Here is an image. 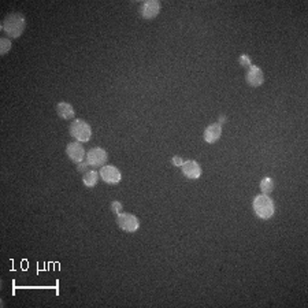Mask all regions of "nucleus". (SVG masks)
I'll return each mask as SVG.
<instances>
[{"instance_id":"obj_4","label":"nucleus","mask_w":308,"mask_h":308,"mask_svg":"<svg viewBox=\"0 0 308 308\" xmlns=\"http://www.w3.org/2000/svg\"><path fill=\"white\" fill-rule=\"evenodd\" d=\"M116 223L126 233H134L140 227V220L136 215L129 212H121L119 215H116Z\"/></svg>"},{"instance_id":"obj_16","label":"nucleus","mask_w":308,"mask_h":308,"mask_svg":"<svg viewBox=\"0 0 308 308\" xmlns=\"http://www.w3.org/2000/svg\"><path fill=\"white\" fill-rule=\"evenodd\" d=\"M123 210V205L122 203H119V201H112L111 203V211L114 212L115 215H119Z\"/></svg>"},{"instance_id":"obj_14","label":"nucleus","mask_w":308,"mask_h":308,"mask_svg":"<svg viewBox=\"0 0 308 308\" xmlns=\"http://www.w3.org/2000/svg\"><path fill=\"white\" fill-rule=\"evenodd\" d=\"M260 189H262V192H263L264 195H270V193L274 191L273 178H268V177L263 178V179H262V182H260Z\"/></svg>"},{"instance_id":"obj_13","label":"nucleus","mask_w":308,"mask_h":308,"mask_svg":"<svg viewBox=\"0 0 308 308\" xmlns=\"http://www.w3.org/2000/svg\"><path fill=\"white\" fill-rule=\"evenodd\" d=\"M99 173L95 170H90V171H87L85 174H84V177H82V182L84 185L87 186V188H93L96 186L97 184V181H99Z\"/></svg>"},{"instance_id":"obj_18","label":"nucleus","mask_w":308,"mask_h":308,"mask_svg":"<svg viewBox=\"0 0 308 308\" xmlns=\"http://www.w3.org/2000/svg\"><path fill=\"white\" fill-rule=\"evenodd\" d=\"M88 167H89L88 162H81V163H78V166H77V170H78V171H85V173H87V170H88Z\"/></svg>"},{"instance_id":"obj_10","label":"nucleus","mask_w":308,"mask_h":308,"mask_svg":"<svg viewBox=\"0 0 308 308\" xmlns=\"http://www.w3.org/2000/svg\"><path fill=\"white\" fill-rule=\"evenodd\" d=\"M181 169H182V174L186 178L196 179V178H200V176H201V167L195 160H186V162H184L182 166H181Z\"/></svg>"},{"instance_id":"obj_1","label":"nucleus","mask_w":308,"mask_h":308,"mask_svg":"<svg viewBox=\"0 0 308 308\" xmlns=\"http://www.w3.org/2000/svg\"><path fill=\"white\" fill-rule=\"evenodd\" d=\"M25 27H26V20L20 13H13L7 15L6 20L1 23V29L4 30V33H7L13 39L20 37L21 34L23 33Z\"/></svg>"},{"instance_id":"obj_17","label":"nucleus","mask_w":308,"mask_h":308,"mask_svg":"<svg viewBox=\"0 0 308 308\" xmlns=\"http://www.w3.org/2000/svg\"><path fill=\"white\" fill-rule=\"evenodd\" d=\"M240 65L242 66V67H249L252 63H251V59H249V56L248 55H240Z\"/></svg>"},{"instance_id":"obj_9","label":"nucleus","mask_w":308,"mask_h":308,"mask_svg":"<svg viewBox=\"0 0 308 308\" xmlns=\"http://www.w3.org/2000/svg\"><path fill=\"white\" fill-rule=\"evenodd\" d=\"M66 154H67V156L77 164L84 162V159L87 157V155H85V150H84V147L80 144V141L68 144L67 148H66Z\"/></svg>"},{"instance_id":"obj_15","label":"nucleus","mask_w":308,"mask_h":308,"mask_svg":"<svg viewBox=\"0 0 308 308\" xmlns=\"http://www.w3.org/2000/svg\"><path fill=\"white\" fill-rule=\"evenodd\" d=\"M11 49V41L8 39H1L0 40V54L6 55Z\"/></svg>"},{"instance_id":"obj_6","label":"nucleus","mask_w":308,"mask_h":308,"mask_svg":"<svg viewBox=\"0 0 308 308\" xmlns=\"http://www.w3.org/2000/svg\"><path fill=\"white\" fill-rule=\"evenodd\" d=\"M100 177L107 184H118L122 179V174L115 166H111V164L106 166L104 164L103 167H100Z\"/></svg>"},{"instance_id":"obj_19","label":"nucleus","mask_w":308,"mask_h":308,"mask_svg":"<svg viewBox=\"0 0 308 308\" xmlns=\"http://www.w3.org/2000/svg\"><path fill=\"white\" fill-rule=\"evenodd\" d=\"M171 162H173V164H174V166H179V167H181V166H182V163H184V160L178 156L173 157V159H171Z\"/></svg>"},{"instance_id":"obj_20","label":"nucleus","mask_w":308,"mask_h":308,"mask_svg":"<svg viewBox=\"0 0 308 308\" xmlns=\"http://www.w3.org/2000/svg\"><path fill=\"white\" fill-rule=\"evenodd\" d=\"M225 121H226V116L225 115L219 116V122L218 123H220V125H222V123H225Z\"/></svg>"},{"instance_id":"obj_2","label":"nucleus","mask_w":308,"mask_h":308,"mask_svg":"<svg viewBox=\"0 0 308 308\" xmlns=\"http://www.w3.org/2000/svg\"><path fill=\"white\" fill-rule=\"evenodd\" d=\"M253 211L260 219H270L275 212V205H274L273 198L268 195L262 193L259 196L253 198Z\"/></svg>"},{"instance_id":"obj_7","label":"nucleus","mask_w":308,"mask_h":308,"mask_svg":"<svg viewBox=\"0 0 308 308\" xmlns=\"http://www.w3.org/2000/svg\"><path fill=\"white\" fill-rule=\"evenodd\" d=\"M160 13V3L156 0H148L144 1L141 7H140V15L145 18V20H152L157 17Z\"/></svg>"},{"instance_id":"obj_11","label":"nucleus","mask_w":308,"mask_h":308,"mask_svg":"<svg viewBox=\"0 0 308 308\" xmlns=\"http://www.w3.org/2000/svg\"><path fill=\"white\" fill-rule=\"evenodd\" d=\"M222 136V125L220 123H212L207 126L204 130V140L208 144H214L218 141Z\"/></svg>"},{"instance_id":"obj_3","label":"nucleus","mask_w":308,"mask_h":308,"mask_svg":"<svg viewBox=\"0 0 308 308\" xmlns=\"http://www.w3.org/2000/svg\"><path fill=\"white\" fill-rule=\"evenodd\" d=\"M70 134L80 143H88L92 137V129L84 119H74L70 125Z\"/></svg>"},{"instance_id":"obj_5","label":"nucleus","mask_w":308,"mask_h":308,"mask_svg":"<svg viewBox=\"0 0 308 308\" xmlns=\"http://www.w3.org/2000/svg\"><path fill=\"white\" fill-rule=\"evenodd\" d=\"M85 159H87L89 166H92V167H103L106 164V162H107V159H109V155L103 148L95 147V148L89 150Z\"/></svg>"},{"instance_id":"obj_12","label":"nucleus","mask_w":308,"mask_h":308,"mask_svg":"<svg viewBox=\"0 0 308 308\" xmlns=\"http://www.w3.org/2000/svg\"><path fill=\"white\" fill-rule=\"evenodd\" d=\"M56 114L61 116L62 119H73L74 118V109H73L71 104L62 102L56 106Z\"/></svg>"},{"instance_id":"obj_8","label":"nucleus","mask_w":308,"mask_h":308,"mask_svg":"<svg viewBox=\"0 0 308 308\" xmlns=\"http://www.w3.org/2000/svg\"><path fill=\"white\" fill-rule=\"evenodd\" d=\"M245 80H246V82L251 85V87H253V88H258V87H260V85L264 82V74H263L262 68L258 67V66H253V65H251L249 68H248V71H246Z\"/></svg>"}]
</instances>
